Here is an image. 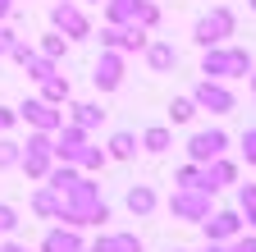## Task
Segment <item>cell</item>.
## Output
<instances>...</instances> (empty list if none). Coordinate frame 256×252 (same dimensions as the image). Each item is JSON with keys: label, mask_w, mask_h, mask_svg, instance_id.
<instances>
[{"label": "cell", "mask_w": 256, "mask_h": 252, "mask_svg": "<svg viewBox=\"0 0 256 252\" xmlns=\"http://www.w3.org/2000/svg\"><path fill=\"white\" fill-rule=\"evenodd\" d=\"M252 10H256V0H252Z\"/></svg>", "instance_id": "cell-43"}, {"label": "cell", "mask_w": 256, "mask_h": 252, "mask_svg": "<svg viewBox=\"0 0 256 252\" xmlns=\"http://www.w3.org/2000/svg\"><path fill=\"white\" fill-rule=\"evenodd\" d=\"M10 5H14V0H0V19H5V14H10Z\"/></svg>", "instance_id": "cell-39"}, {"label": "cell", "mask_w": 256, "mask_h": 252, "mask_svg": "<svg viewBox=\"0 0 256 252\" xmlns=\"http://www.w3.org/2000/svg\"><path fill=\"white\" fill-rule=\"evenodd\" d=\"M224 147H229V133H224V129H206V133H197V138L188 142V151H192V161H197V165L224 156Z\"/></svg>", "instance_id": "cell-6"}, {"label": "cell", "mask_w": 256, "mask_h": 252, "mask_svg": "<svg viewBox=\"0 0 256 252\" xmlns=\"http://www.w3.org/2000/svg\"><path fill=\"white\" fill-rule=\"evenodd\" d=\"M42 101H50V106L69 101V78H60V74H46V78H42Z\"/></svg>", "instance_id": "cell-16"}, {"label": "cell", "mask_w": 256, "mask_h": 252, "mask_svg": "<svg viewBox=\"0 0 256 252\" xmlns=\"http://www.w3.org/2000/svg\"><path fill=\"white\" fill-rule=\"evenodd\" d=\"M133 23H138V28H156V23H160V10L151 5V0H138V14H133Z\"/></svg>", "instance_id": "cell-22"}, {"label": "cell", "mask_w": 256, "mask_h": 252, "mask_svg": "<svg viewBox=\"0 0 256 252\" xmlns=\"http://www.w3.org/2000/svg\"><path fill=\"white\" fill-rule=\"evenodd\" d=\"M242 156H247V165H256V129L242 133Z\"/></svg>", "instance_id": "cell-33"}, {"label": "cell", "mask_w": 256, "mask_h": 252, "mask_svg": "<svg viewBox=\"0 0 256 252\" xmlns=\"http://www.w3.org/2000/svg\"><path fill=\"white\" fill-rule=\"evenodd\" d=\"M170 211L197 225V220H206V215H210V193H202V188H178V193L170 197Z\"/></svg>", "instance_id": "cell-3"}, {"label": "cell", "mask_w": 256, "mask_h": 252, "mask_svg": "<svg viewBox=\"0 0 256 252\" xmlns=\"http://www.w3.org/2000/svg\"><path fill=\"white\" fill-rule=\"evenodd\" d=\"M146 60H151L156 74H170V69L178 65V51H174L170 42H146Z\"/></svg>", "instance_id": "cell-14"}, {"label": "cell", "mask_w": 256, "mask_h": 252, "mask_svg": "<svg viewBox=\"0 0 256 252\" xmlns=\"http://www.w3.org/2000/svg\"><path fill=\"white\" fill-rule=\"evenodd\" d=\"M46 174H50V188H55V193H64V188L78 179V170H69V165H64V170H46Z\"/></svg>", "instance_id": "cell-28"}, {"label": "cell", "mask_w": 256, "mask_h": 252, "mask_svg": "<svg viewBox=\"0 0 256 252\" xmlns=\"http://www.w3.org/2000/svg\"><path fill=\"white\" fill-rule=\"evenodd\" d=\"M192 101H197V110H210V115H229V110L238 106V101H234V92H229V87H220V83H210V78L197 87V97H192Z\"/></svg>", "instance_id": "cell-5"}, {"label": "cell", "mask_w": 256, "mask_h": 252, "mask_svg": "<svg viewBox=\"0 0 256 252\" xmlns=\"http://www.w3.org/2000/svg\"><path fill=\"white\" fill-rule=\"evenodd\" d=\"M60 220H69V225H101V220H110L106 202L96 197V183L74 179L69 188H64L60 193Z\"/></svg>", "instance_id": "cell-1"}, {"label": "cell", "mask_w": 256, "mask_h": 252, "mask_svg": "<svg viewBox=\"0 0 256 252\" xmlns=\"http://www.w3.org/2000/svg\"><path fill=\"white\" fill-rule=\"evenodd\" d=\"M110 243V252H142V238L138 234H114V238H106Z\"/></svg>", "instance_id": "cell-25"}, {"label": "cell", "mask_w": 256, "mask_h": 252, "mask_svg": "<svg viewBox=\"0 0 256 252\" xmlns=\"http://www.w3.org/2000/svg\"><path fill=\"white\" fill-rule=\"evenodd\" d=\"M106 110H96V106H74V124L78 129H92V124H101Z\"/></svg>", "instance_id": "cell-24"}, {"label": "cell", "mask_w": 256, "mask_h": 252, "mask_svg": "<svg viewBox=\"0 0 256 252\" xmlns=\"http://www.w3.org/2000/svg\"><path fill=\"white\" fill-rule=\"evenodd\" d=\"M238 229H242L238 211H220V215H206V238H210V243H220V238H234Z\"/></svg>", "instance_id": "cell-13"}, {"label": "cell", "mask_w": 256, "mask_h": 252, "mask_svg": "<svg viewBox=\"0 0 256 252\" xmlns=\"http://www.w3.org/2000/svg\"><path fill=\"white\" fill-rule=\"evenodd\" d=\"M18 161H23V170H28L32 179H42V174L50 170V138H46V133H37V138L28 142V151L18 156Z\"/></svg>", "instance_id": "cell-8"}, {"label": "cell", "mask_w": 256, "mask_h": 252, "mask_svg": "<svg viewBox=\"0 0 256 252\" xmlns=\"http://www.w3.org/2000/svg\"><path fill=\"white\" fill-rule=\"evenodd\" d=\"M142 147H146V151H156V156H160V151H170V129H146Z\"/></svg>", "instance_id": "cell-21"}, {"label": "cell", "mask_w": 256, "mask_h": 252, "mask_svg": "<svg viewBox=\"0 0 256 252\" xmlns=\"http://www.w3.org/2000/svg\"><path fill=\"white\" fill-rule=\"evenodd\" d=\"M14 119H18L14 110H5V106H0V133H5V129H10V124H14Z\"/></svg>", "instance_id": "cell-36"}, {"label": "cell", "mask_w": 256, "mask_h": 252, "mask_svg": "<svg viewBox=\"0 0 256 252\" xmlns=\"http://www.w3.org/2000/svg\"><path fill=\"white\" fill-rule=\"evenodd\" d=\"M42 252H82V238L74 229H50L46 243H42Z\"/></svg>", "instance_id": "cell-15"}, {"label": "cell", "mask_w": 256, "mask_h": 252, "mask_svg": "<svg viewBox=\"0 0 256 252\" xmlns=\"http://www.w3.org/2000/svg\"><path fill=\"white\" fill-rule=\"evenodd\" d=\"M192 115H197V101H188V97H183V101H170V119H174V124H188Z\"/></svg>", "instance_id": "cell-26"}, {"label": "cell", "mask_w": 256, "mask_h": 252, "mask_svg": "<svg viewBox=\"0 0 256 252\" xmlns=\"http://www.w3.org/2000/svg\"><path fill=\"white\" fill-rule=\"evenodd\" d=\"M242 211H247V220L256 225V183H252V188H242Z\"/></svg>", "instance_id": "cell-32"}, {"label": "cell", "mask_w": 256, "mask_h": 252, "mask_svg": "<svg viewBox=\"0 0 256 252\" xmlns=\"http://www.w3.org/2000/svg\"><path fill=\"white\" fill-rule=\"evenodd\" d=\"M92 252H110V243H96V247H92Z\"/></svg>", "instance_id": "cell-40"}, {"label": "cell", "mask_w": 256, "mask_h": 252, "mask_svg": "<svg viewBox=\"0 0 256 252\" xmlns=\"http://www.w3.org/2000/svg\"><path fill=\"white\" fill-rule=\"evenodd\" d=\"M0 252H28V247H18V243H5V247H0Z\"/></svg>", "instance_id": "cell-38"}, {"label": "cell", "mask_w": 256, "mask_h": 252, "mask_svg": "<svg viewBox=\"0 0 256 252\" xmlns=\"http://www.w3.org/2000/svg\"><path fill=\"white\" fill-rule=\"evenodd\" d=\"M202 74H210V78H238V74H252V55L247 51H215V46H206V60H202Z\"/></svg>", "instance_id": "cell-2"}, {"label": "cell", "mask_w": 256, "mask_h": 252, "mask_svg": "<svg viewBox=\"0 0 256 252\" xmlns=\"http://www.w3.org/2000/svg\"><path fill=\"white\" fill-rule=\"evenodd\" d=\"M18 229V211L14 206H0V234H14Z\"/></svg>", "instance_id": "cell-30"}, {"label": "cell", "mask_w": 256, "mask_h": 252, "mask_svg": "<svg viewBox=\"0 0 256 252\" xmlns=\"http://www.w3.org/2000/svg\"><path fill=\"white\" fill-rule=\"evenodd\" d=\"M82 147H87V129H78V124L64 129V124H60V142H50V156H60V161H78Z\"/></svg>", "instance_id": "cell-10"}, {"label": "cell", "mask_w": 256, "mask_h": 252, "mask_svg": "<svg viewBox=\"0 0 256 252\" xmlns=\"http://www.w3.org/2000/svg\"><path fill=\"white\" fill-rule=\"evenodd\" d=\"M229 33H234V14L229 10H210L206 19H197V33H192V37H197L202 46H220Z\"/></svg>", "instance_id": "cell-4"}, {"label": "cell", "mask_w": 256, "mask_h": 252, "mask_svg": "<svg viewBox=\"0 0 256 252\" xmlns=\"http://www.w3.org/2000/svg\"><path fill=\"white\" fill-rule=\"evenodd\" d=\"M234 179H238V165L215 156V161H206V170H202V193H220V188L234 183Z\"/></svg>", "instance_id": "cell-11"}, {"label": "cell", "mask_w": 256, "mask_h": 252, "mask_svg": "<svg viewBox=\"0 0 256 252\" xmlns=\"http://www.w3.org/2000/svg\"><path fill=\"white\" fill-rule=\"evenodd\" d=\"M14 42H18V37L10 33V28H0V55H10V46H14Z\"/></svg>", "instance_id": "cell-35"}, {"label": "cell", "mask_w": 256, "mask_h": 252, "mask_svg": "<svg viewBox=\"0 0 256 252\" xmlns=\"http://www.w3.org/2000/svg\"><path fill=\"white\" fill-rule=\"evenodd\" d=\"M92 78H96V87H101V92H114V87L124 83V60H119L114 51H106L101 60H96V74H92Z\"/></svg>", "instance_id": "cell-12"}, {"label": "cell", "mask_w": 256, "mask_h": 252, "mask_svg": "<svg viewBox=\"0 0 256 252\" xmlns=\"http://www.w3.org/2000/svg\"><path fill=\"white\" fill-rule=\"evenodd\" d=\"M32 206H37V215H60V193H55V188H46V193L32 197Z\"/></svg>", "instance_id": "cell-20"}, {"label": "cell", "mask_w": 256, "mask_h": 252, "mask_svg": "<svg viewBox=\"0 0 256 252\" xmlns=\"http://www.w3.org/2000/svg\"><path fill=\"white\" fill-rule=\"evenodd\" d=\"M206 252H224V247H206Z\"/></svg>", "instance_id": "cell-42"}, {"label": "cell", "mask_w": 256, "mask_h": 252, "mask_svg": "<svg viewBox=\"0 0 256 252\" xmlns=\"http://www.w3.org/2000/svg\"><path fill=\"white\" fill-rule=\"evenodd\" d=\"M110 156H114V161L138 156V138H133V133H114V138H110Z\"/></svg>", "instance_id": "cell-19"}, {"label": "cell", "mask_w": 256, "mask_h": 252, "mask_svg": "<svg viewBox=\"0 0 256 252\" xmlns=\"http://www.w3.org/2000/svg\"><path fill=\"white\" fill-rule=\"evenodd\" d=\"M50 19H55V28H64V33H69V37H87V33H92L87 14H82L78 5H69V0H60V5L50 10Z\"/></svg>", "instance_id": "cell-9"}, {"label": "cell", "mask_w": 256, "mask_h": 252, "mask_svg": "<svg viewBox=\"0 0 256 252\" xmlns=\"http://www.w3.org/2000/svg\"><path fill=\"white\" fill-rule=\"evenodd\" d=\"M178 183H183V188H202V170H197V165H183V170H178Z\"/></svg>", "instance_id": "cell-31"}, {"label": "cell", "mask_w": 256, "mask_h": 252, "mask_svg": "<svg viewBox=\"0 0 256 252\" xmlns=\"http://www.w3.org/2000/svg\"><path fill=\"white\" fill-rule=\"evenodd\" d=\"M78 161H82L87 170H101V165H106V151H101V147H82V156H78Z\"/></svg>", "instance_id": "cell-29"}, {"label": "cell", "mask_w": 256, "mask_h": 252, "mask_svg": "<svg viewBox=\"0 0 256 252\" xmlns=\"http://www.w3.org/2000/svg\"><path fill=\"white\" fill-rule=\"evenodd\" d=\"M18 115H23L28 124H37L42 133H50V129H60V124H64V115H60L50 101H42V97H37V101H23V106H18Z\"/></svg>", "instance_id": "cell-7"}, {"label": "cell", "mask_w": 256, "mask_h": 252, "mask_svg": "<svg viewBox=\"0 0 256 252\" xmlns=\"http://www.w3.org/2000/svg\"><path fill=\"white\" fill-rule=\"evenodd\" d=\"M128 211H133V215H151L156 211V193H151L146 183H138L133 193H128Z\"/></svg>", "instance_id": "cell-17"}, {"label": "cell", "mask_w": 256, "mask_h": 252, "mask_svg": "<svg viewBox=\"0 0 256 252\" xmlns=\"http://www.w3.org/2000/svg\"><path fill=\"white\" fill-rule=\"evenodd\" d=\"M55 55H64V37H46V60H55Z\"/></svg>", "instance_id": "cell-34"}, {"label": "cell", "mask_w": 256, "mask_h": 252, "mask_svg": "<svg viewBox=\"0 0 256 252\" xmlns=\"http://www.w3.org/2000/svg\"><path fill=\"white\" fill-rule=\"evenodd\" d=\"M23 65H28V78H37V83H42L46 74H55V65H50V60H46V55H28V60H23Z\"/></svg>", "instance_id": "cell-23"}, {"label": "cell", "mask_w": 256, "mask_h": 252, "mask_svg": "<svg viewBox=\"0 0 256 252\" xmlns=\"http://www.w3.org/2000/svg\"><path fill=\"white\" fill-rule=\"evenodd\" d=\"M252 92H256V69H252Z\"/></svg>", "instance_id": "cell-41"}, {"label": "cell", "mask_w": 256, "mask_h": 252, "mask_svg": "<svg viewBox=\"0 0 256 252\" xmlns=\"http://www.w3.org/2000/svg\"><path fill=\"white\" fill-rule=\"evenodd\" d=\"M234 252H256V238H238V243H234Z\"/></svg>", "instance_id": "cell-37"}, {"label": "cell", "mask_w": 256, "mask_h": 252, "mask_svg": "<svg viewBox=\"0 0 256 252\" xmlns=\"http://www.w3.org/2000/svg\"><path fill=\"white\" fill-rule=\"evenodd\" d=\"M106 14H110V23H114V28H119V23H133L138 0H110V5H106Z\"/></svg>", "instance_id": "cell-18"}, {"label": "cell", "mask_w": 256, "mask_h": 252, "mask_svg": "<svg viewBox=\"0 0 256 252\" xmlns=\"http://www.w3.org/2000/svg\"><path fill=\"white\" fill-rule=\"evenodd\" d=\"M18 142H10V138H0V170H10V165H18Z\"/></svg>", "instance_id": "cell-27"}]
</instances>
